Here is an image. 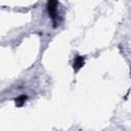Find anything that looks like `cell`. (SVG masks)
Returning <instances> with one entry per match:
<instances>
[{
	"mask_svg": "<svg viewBox=\"0 0 131 131\" xmlns=\"http://www.w3.org/2000/svg\"><path fill=\"white\" fill-rule=\"evenodd\" d=\"M57 6H58V2L57 1H48L47 2V12L53 23V27L55 28L58 24V11H57Z\"/></svg>",
	"mask_w": 131,
	"mask_h": 131,
	"instance_id": "6da1fadb",
	"label": "cell"
},
{
	"mask_svg": "<svg viewBox=\"0 0 131 131\" xmlns=\"http://www.w3.org/2000/svg\"><path fill=\"white\" fill-rule=\"evenodd\" d=\"M130 76H131V67H130Z\"/></svg>",
	"mask_w": 131,
	"mask_h": 131,
	"instance_id": "277c9868",
	"label": "cell"
},
{
	"mask_svg": "<svg viewBox=\"0 0 131 131\" xmlns=\"http://www.w3.org/2000/svg\"><path fill=\"white\" fill-rule=\"evenodd\" d=\"M27 99H28V96H27V95H25V94H21V95H19V96L15 97V99H14L15 106H17V107L23 106V105L25 104V102L27 101Z\"/></svg>",
	"mask_w": 131,
	"mask_h": 131,
	"instance_id": "3957f363",
	"label": "cell"
},
{
	"mask_svg": "<svg viewBox=\"0 0 131 131\" xmlns=\"http://www.w3.org/2000/svg\"><path fill=\"white\" fill-rule=\"evenodd\" d=\"M85 63V57L82 55H76L74 57V61H73V69L75 72H78Z\"/></svg>",
	"mask_w": 131,
	"mask_h": 131,
	"instance_id": "7a4b0ae2",
	"label": "cell"
}]
</instances>
